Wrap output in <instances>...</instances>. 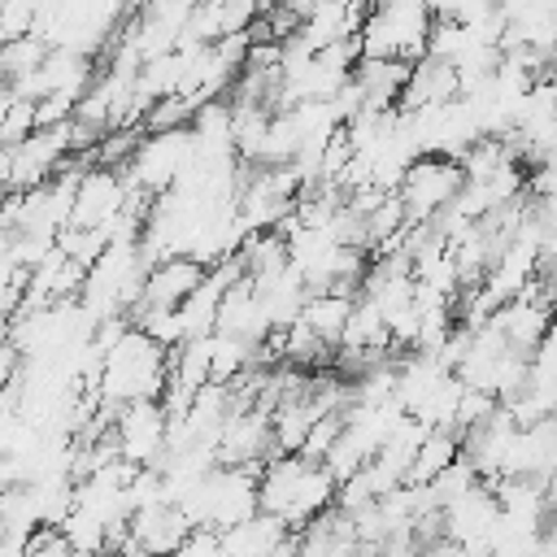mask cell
I'll return each mask as SVG.
<instances>
[{
  "instance_id": "cell-3",
  "label": "cell",
  "mask_w": 557,
  "mask_h": 557,
  "mask_svg": "<svg viewBox=\"0 0 557 557\" xmlns=\"http://www.w3.org/2000/svg\"><path fill=\"white\" fill-rule=\"evenodd\" d=\"M435 30V9L431 0H379L366 9L361 22V57H392V61H413L426 52Z\"/></svg>"
},
{
  "instance_id": "cell-2",
  "label": "cell",
  "mask_w": 557,
  "mask_h": 557,
  "mask_svg": "<svg viewBox=\"0 0 557 557\" xmlns=\"http://www.w3.org/2000/svg\"><path fill=\"white\" fill-rule=\"evenodd\" d=\"M170 370H174L170 344H161L152 331L135 326V331H122V335L104 348V361H100V392H104L113 405L148 400V396H161Z\"/></svg>"
},
{
  "instance_id": "cell-4",
  "label": "cell",
  "mask_w": 557,
  "mask_h": 557,
  "mask_svg": "<svg viewBox=\"0 0 557 557\" xmlns=\"http://www.w3.org/2000/svg\"><path fill=\"white\" fill-rule=\"evenodd\" d=\"M165 413L157 405V396L148 400H131L122 405V418H117V453L131 457V461H148L161 453L165 444Z\"/></svg>"
},
{
  "instance_id": "cell-1",
  "label": "cell",
  "mask_w": 557,
  "mask_h": 557,
  "mask_svg": "<svg viewBox=\"0 0 557 557\" xmlns=\"http://www.w3.org/2000/svg\"><path fill=\"white\" fill-rule=\"evenodd\" d=\"M335 483L339 479L326 466V457L283 453L278 461L265 466V474L257 483V509L278 518L283 527H309L322 509H331Z\"/></svg>"
}]
</instances>
